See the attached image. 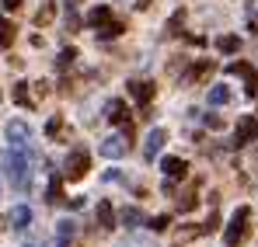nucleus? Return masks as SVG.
<instances>
[{"instance_id":"obj_15","label":"nucleus","mask_w":258,"mask_h":247,"mask_svg":"<svg viewBox=\"0 0 258 247\" xmlns=\"http://www.w3.org/2000/svg\"><path fill=\"white\" fill-rule=\"evenodd\" d=\"M210 105H213V108H223V105H230V87H223V84L210 87Z\"/></svg>"},{"instance_id":"obj_28","label":"nucleus","mask_w":258,"mask_h":247,"mask_svg":"<svg viewBox=\"0 0 258 247\" xmlns=\"http://www.w3.org/2000/svg\"><path fill=\"white\" fill-rule=\"evenodd\" d=\"M181 18H185V11H178L171 21H168V28H171V32H178V28H181Z\"/></svg>"},{"instance_id":"obj_5","label":"nucleus","mask_w":258,"mask_h":247,"mask_svg":"<svg viewBox=\"0 0 258 247\" xmlns=\"http://www.w3.org/2000/svg\"><path fill=\"white\" fill-rule=\"evenodd\" d=\"M161 171H164V181L174 185V181H181V178H185L188 164H185L181 157H164V160H161Z\"/></svg>"},{"instance_id":"obj_29","label":"nucleus","mask_w":258,"mask_h":247,"mask_svg":"<svg viewBox=\"0 0 258 247\" xmlns=\"http://www.w3.org/2000/svg\"><path fill=\"white\" fill-rule=\"evenodd\" d=\"M49 18H52V4H45L42 11H39V25H45V21H49Z\"/></svg>"},{"instance_id":"obj_19","label":"nucleus","mask_w":258,"mask_h":247,"mask_svg":"<svg viewBox=\"0 0 258 247\" xmlns=\"http://www.w3.org/2000/svg\"><path fill=\"white\" fill-rule=\"evenodd\" d=\"M45 199L56 206V202H63V185H59V178H52L49 181V192H45Z\"/></svg>"},{"instance_id":"obj_7","label":"nucleus","mask_w":258,"mask_h":247,"mask_svg":"<svg viewBox=\"0 0 258 247\" xmlns=\"http://www.w3.org/2000/svg\"><path fill=\"white\" fill-rule=\"evenodd\" d=\"M164 139H168V132H164V129H150V132H147V139H143V157H147V160H154V157L161 153Z\"/></svg>"},{"instance_id":"obj_34","label":"nucleus","mask_w":258,"mask_h":247,"mask_svg":"<svg viewBox=\"0 0 258 247\" xmlns=\"http://www.w3.org/2000/svg\"><path fill=\"white\" fill-rule=\"evenodd\" d=\"M25 247H42V244H25Z\"/></svg>"},{"instance_id":"obj_33","label":"nucleus","mask_w":258,"mask_h":247,"mask_svg":"<svg viewBox=\"0 0 258 247\" xmlns=\"http://www.w3.org/2000/svg\"><path fill=\"white\" fill-rule=\"evenodd\" d=\"M136 7H140V11H147V7H150V0H136Z\"/></svg>"},{"instance_id":"obj_4","label":"nucleus","mask_w":258,"mask_h":247,"mask_svg":"<svg viewBox=\"0 0 258 247\" xmlns=\"http://www.w3.org/2000/svg\"><path fill=\"white\" fill-rule=\"evenodd\" d=\"M4 136H7L11 146H28L32 143V125L25 122V119H11V122L4 125Z\"/></svg>"},{"instance_id":"obj_10","label":"nucleus","mask_w":258,"mask_h":247,"mask_svg":"<svg viewBox=\"0 0 258 247\" xmlns=\"http://www.w3.org/2000/svg\"><path fill=\"white\" fill-rule=\"evenodd\" d=\"M108 122L112 125H122V129H129V108H126V101H108Z\"/></svg>"},{"instance_id":"obj_22","label":"nucleus","mask_w":258,"mask_h":247,"mask_svg":"<svg viewBox=\"0 0 258 247\" xmlns=\"http://www.w3.org/2000/svg\"><path fill=\"white\" fill-rule=\"evenodd\" d=\"M74 59H77V52H74V49H63V52H59V59H56V66H59V70H67Z\"/></svg>"},{"instance_id":"obj_6","label":"nucleus","mask_w":258,"mask_h":247,"mask_svg":"<svg viewBox=\"0 0 258 247\" xmlns=\"http://www.w3.org/2000/svg\"><path fill=\"white\" fill-rule=\"evenodd\" d=\"M251 139H258V119H251V115H244V119L237 122V132H234V143H237V146H244V143H251Z\"/></svg>"},{"instance_id":"obj_16","label":"nucleus","mask_w":258,"mask_h":247,"mask_svg":"<svg viewBox=\"0 0 258 247\" xmlns=\"http://www.w3.org/2000/svg\"><path fill=\"white\" fill-rule=\"evenodd\" d=\"M216 49H220V52H237V49H241V39H237V35H220V39H216Z\"/></svg>"},{"instance_id":"obj_13","label":"nucleus","mask_w":258,"mask_h":247,"mask_svg":"<svg viewBox=\"0 0 258 247\" xmlns=\"http://www.w3.org/2000/svg\"><path fill=\"white\" fill-rule=\"evenodd\" d=\"M74 233H77V223H74V219H63V223H56V247H70Z\"/></svg>"},{"instance_id":"obj_1","label":"nucleus","mask_w":258,"mask_h":247,"mask_svg":"<svg viewBox=\"0 0 258 247\" xmlns=\"http://www.w3.org/2000/svg\"><path fill=\"white\" fill-rule=\"evenodd\" d=\"M4 174L11 181L14 192H25L28 181H32V143L28 146H11L4 150Z\"/></svg>"},{"instance_id":"obj_26","label":"nucleus","mask_w":258,"mask_h":247,"mask_svg":"<svg viewBox=\"0 0 258 247\" xmlns=\"http://www.w3.org/2000/svg\"><path fill=\"white\" fill-rule=\"evenodd\" d=\"M230 73H241V77H251V66H248V63H230Z\"/></svg>"},{"instance_id":"obj_3","label":"nucleus","mask_w":258,"mask_h":247,"mask_svg":"<svg viewBox=\"0 0 258 247\" xmlns=\"http://www.w3.org/2000/svg\"><path fill=\"white\" fill-rule=\"evenodd\" d=\"M87 167H91V157H87V150L77 146V150H70L67 160H63V178H67V181H81L87 174Z\"/></svg>"},{"instance_id":"obj_17","label":"nucleus","mask_w":258,"mask_h":247,"mask_svg":"<svg viewBox=\"0 0 258 247\" xmlns=\"http://www.w3.org/2000/svg\"><path fill=\"white\" fill-rule=\"evenodd\" d=\"M11 45H14V25L0 21V49H11Z\"/></svg>"},{"instance_id":"obj_9","label":"nucleus","mask_w":258,"mask_h":247,"mask_svg":"<svg viewBox=\"0 0 258 247\" xmlns=\"http://www.w3.org/2000/svg\"><path fill=\"white\" fill-rule=\"evenodd\" d=\"M84 21L91 25V28H105V25L112 21V7H108V4H98V7H91Z\"/></svg>"},{"instance_id":"obj_23","label":"nucleus","mask_w":258,"mask_h":247,"mask_svg":"<svg viewBox=\"0 0 258 247\" xmlns=\"http://www.w3.org/2000/svg\"><path fill=\"white\" fill-rule=\"evenodd\" d=\"M168 226H171V219H168V216H154V219H150V230H154V233H164Z\"/></svg>"},{"instance_id":"obj_8","label":"nucleus","mask_w":258,"mask_h":247,"mask_svg":"<svg viewBox=\"0 0 258 247\" xmlns=\"http://www.w3.org/2000/svg\"><path fill=\"white\" fill-rule=\"evenodd\" d=\"M126 150H129L126 136H108V139L101 143V157H108V160H115V157H122Z\"/></svg>"},{"instance_id":"obj_27","label":"nucleus","mask_w":258,"mask_h":247,"mask_svg":"<svg viewBox=\"0 0 258 247\" xmlns=\"http://www.w3.org/2000/svg\"><path fill=\"white\" fill-rule=\"evenodd\" d=\"M119 247H154L150 240H140V237H133V240H122Z\"/></svg>"},{"instance_id":"obj_18","label":"nucleus","mask_w":258,"mask_h":247,"mask_svg":"<svg viewBox=\"0 0 258 247\" xmlns=\"http://www.w3.org/2000/svg\"><path fill=\"white\" fill-rule=\"evenodd\" d=\"M210 70H213V63H206V59H203V63H199V66H192V70H188V73H185V80H203V77H206V73H210Z\"/></svg>"},{"instance_id":"obj_31","label":"nucleus","mask_w":258,"mask_h":247,"mask_svg":"<svg viewBox=\"0 0 258 247\" xmlns=\"http://www.w3.org/2000/svg\"><path fill=\"white\" fill-rule=\"evenodd\" d=\"M59 125H63L59 119H49V125H45V132H49V136H56V132H59Z\"/></svg>"},{"instance_id":"obj_2","label":"nucleus","mask_w":258,"mask_h":247,"mask_svg":"<svg viewBox=\"0 0 258 247\" xmlns=\"http://www.w3.org/2000/svg\"><path fill=\"white\" fill-rule=\"evenodd\" d=\"M248 216H251V209H248V206L234 209V216H230V223H227V230H223V247H241V244H244Z\"/></svg>"},{"instance_id":"obj_11","label":"nucleus","mask_w":258,"mask_h":247,"mask_svg":"<svg viewBox=\"0 0 258 247\" xmlns=\"http://www.w3.org/2000/svg\"><path fill=\"white\" fill-rule=\"evenodd\" d=\"M129 94H133V101L150 105V98H154V84H150V80H129Z\"/></svg>"},{"instance_id":"obj_24","label":"nucleus","mask_w":258,"mask_h":247,"mask_svg":"<svg viewBox=\"0 0 258 247\" xmlns=\"http://www.w3.org/2000/svg\"><path fill=\"white\" fill-rule=\"evenodd\" d=\"M14 101L18 105H28V84H18L14 87Z\"/></svg>"},{"instance_id":"obj_14","label":"nucleus","mask_w":258,"mask_h":247,"mask_svg":"<svg viewBox=\"0 0 258 247\" xmlns=\"http://www.w3.org/2000/svg\"><path fill=\"white\" fill-rule=\"evenodd\" d=\"M94 216H98V226H105V230L115 226V209H112V202H98Z\"/></svg>"},{"instance_id":"obj_12","label":"nucleus","mask_w":258,"mask_h":247,"mask_svg":"<svg viewBox=\"0 0 258 247\" xmlns=\"http://www.w3.org/2000/svg\"><path fill=\"white\" fill-rule=\"evenodd\" d=\"M28 226H32V209L14 206L11 209V230H28Z\"/></svg>"},{"instance_id":"obj_30","label":"nucleus","mask_w":258,"mask_h":247,"mask_svg":"<svg viewBox=\"0 0 258 247\" xmlns=\"http://www.w3.org/2000/svg\"><path fill=\"white\" fill-rule=\"evenodd\" d=\"M21 4H25V0H0V7H4V11H18Z\"/></svg>"},{"instance_id":"obj_25","label":"nucleus","mask_w":258,"mask_h":247,"mask_svg":"<svg viewBox=\"0 0 258 247\" xmlns=\"http://www.w3.org/2000/svg\"><path fill=\"white\" fill-rule=\"evenodd\" d=\"M196 206V192H185L181 199H178V209H192Z\"/></svg>"},{"instance_id":"obj_20","label":"nucleus","mask_w":258,"mask_h":247,"mask_svg":"<svg viewBox=\"0 0 258 247\" xmlns=\"http://www.w3.org/2000/svg\"><path fill=\"white\" fill-rule=\"evenodd\" d=\"M119 219H122L126 226H136V223H140L143 216H140V209H136V206H126L122 212H119Z\"/></svg>"},{"instance_id":"obj_32","label":"nucleus","mask_w":258,"mask_h":247,"mask_svg":"<svg viewBox=\"0 0 258 247\" xmlns=\"http://www.w3.org/2000/svg\"><path fill=\"white\" fill-rule=\"evenodd\" d=\"M206 125H210V129H220L223 119H220V115H206Z\"/></svg>"},{"instance_id":"obj_21","label":"nucleus","mask_w":258,"mask_h":247,"mask_svg":"<svg viewBox=\"0 0 258 247\" xmlns=\"http://www.w3.org/2000/svg\"><path fill=\"white\" fill-rule=\"evenodd\" d=\"M101 35H105V39H115V35H122V21H108V25L101 28Z\"/></svg>"}]
</instances>
